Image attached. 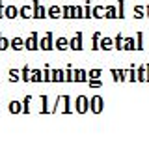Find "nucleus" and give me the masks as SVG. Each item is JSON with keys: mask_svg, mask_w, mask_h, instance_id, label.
Wrapping results in <instances>:
<instances>
[{"mask_svg": "<svg viewBox=\"0 0 149 155\" xmlns=\"http://www.w3.org/2000/svg\"><path fill=\"white\" fill-rule=\"evenodd\" d=\"M67 105H69V97H60V99H58V103H56L54 112H60V110H67V112H69Z\"/></svg>", "mask_w": 149, "mask_h": 155, "instance_id": "1", "label": "nucleus"}, {"mask_svg": "<svg viewBox=\"0 0 149 155\" xmlns=\"http://www.w3.org/2000/svg\"><path fill=\"white\" fill-rule=\"evenodd\" d=\"M39 47H41V49L50 51V49H52V34H47L43 39H41V41H39Z\"/></svg>", "mask_w": 149, "mask_h": 155, "instance_id": "2", "label": "nucleus"}, {"mask_svg": "<svg viewBox=\"0 0 149 155\" xmlns=\"http://www.w3.org/2000/svg\"><path fill=\"white\" fill-rule=\"evenodd\" d=\"M24 45L28 47V49H32V51H36L39 45H37V34H32L26 41H24Z\"/></svg>", "mask_w": 149, "mask_h": 155, "instance_id": "3", "label": "nucleus"}, {"mask_svg": "<svg viewBox=\"0 0 149 155\" xmlns=\"http://www.w3.org/2000/svg\"><path fill=\"white\" fill-rule=\"evenodd\" d=\"M69 45H71V49H77V51H80V49H82V34H80V32H78V34L71 39Z\"/></svg>", "mask_w": 149, "mask_h": 155, "instance_id": "4", "label": "nucleus"}, {"mask_svg": "<svg viewBox=\"0 0 149 155\" xmlns=\"http://www.w3.org/2000/svg\"><path fill=\"white\" fill-rule=\"evenodd\" d=\"M19 13H21V12H19L15 6H8V8H6V12H4V15H6L8 19H15Z\"/></svg>", "mask_w": 149, "mask_h": 155, "instance_id": "5", "label": "nucleus"}, {"mask_svg": "<svg viewBox=\"0 0 149 155\" xmlns=\"http://www.w3.org/2000/svg\"><path fill=\"white\" fill-rule=\"evenodd\" d=\"M77 108H78V112H86V110H88V99L86 97H78Z\"/></svg>", "mask_w": 149, "mask_h": 155, "instance_id": "6", "label": "nucleus"}, {"mask_svg": "<svg viewBox=\"0 0 149 155\" xmlns=\"http://www.w3.org/2000/svg\"><path fill=\"white\" fill-rule=\"evenodd\" d=\"M23 19H28V17H34V9H32L30 6H23L21 8V13H19Z\"/></svg>", "mask_w": 149, "mask_h": 155, "instance_id": "7", "label": "nucleus"}, {"mask_svg": "<svg viewBox=\"0 0 149 155\" xmlns=\"http://www.w3.org/2000/svg\"><path fill=\"white\" fill-rule=\"evenodd\" d=\"M91 107L95 112H101V108H103V97H93L91 99Z\"/></svg>", "mask_w": 149, "mask_h": 155, "instance_id": "8", "label": "nucleus"}, {"mask_svg": "<svg viewBox=\"0 0 149 155\" xmlns=\"http://www.w3.org/2000/svg\"><path fill=\"white\" fill-rule=\"evenodd\" d=\"M34 8H36V9H37V12H34V17H37V19H43V17H45V15H49V13H47V12H45V8H41V6H39V4H37V2H36V4H34Z\"/></svg>", "mask_w": 149, "mask_h": 155, "instance_id": "9", "label": "nucleus"}, {"mask_svg": "<svg viewBox=\"0 0 149 155\" xmlns=\"http://www.w3.org/2000/svg\"><path fill=\"white\" fill-rule=\"evenodd\" d=\"M47 13H49V17H54L56 19V17H62V9L58 6H52V8H49Z\"/></svg>", "mask_w": 149, "mask_h": 155, "instance_id": "10", "label": "nucleus"}, {"mask_svg": "<svg viewBox=\"0 0 149 155\" xmlns=\"http://www.w3.org/2000/svg\"><path fill=\"white\" fill-rule=\"evenodd\" d=\"M52 81H54V82H63V81H65V77H63V71L60 69H56L54 73H52Z\"/></svg>", "mask_w": 149, "mask_h": 155, "instance_id": "11", "label": "nucleus"}, {"mask_svg": "<svg viewBox=\"0 0 149 155\" xmlns=\"http://www.w3.org/2000/svg\"><path fill=\"white\" fill-rule=\"evenodd\" d=\"M9 112H11V114H19L21 112V103L19 101H11V103H9Z\"/></svg>", "mask_w": 149, "mask_h": 155, "instance_id": "12", "label": "nucleus"}, {"mask_svg": "<svg viewBox=\"0 0 149 155\" xmlns=\"http://www.w3.org/2000/svg\"><path fill=\"white\" fill-rule=\"evenodd\" d=\"M67 39L65 38H60V39H56V49H60V51H65L67 49Z\"/></svg>", "mask_w": 149, "mask_h": 155, "instance_id": "13", "label": "nucleus"}, {"mask_svg": "<svg viewBox=\"0 0 149 155\" xmlns=\"http://www.w3.org/2000/svg\"><path fill=\"white\" fill-rule=\"evenodd\" d=\"M11 47H13L15 51H21V49H23V47H24V41H23V39H21V38H15V39L11 41Z\"/></svg>", "mask_w": 149, "mask_h": 155, "instance_id": "14", "label": "nucleus"}, {"mask_svg": "<svg viewBox=\"0 0 149 155\" xmlns=\"http://www.w3.org/2000/svg\"><path fill=\"white\" fill-rule=\"evenodd\" d=\"M101 49H104V51H110V49H112L110 38H103V39H101Z\"/></svg>", "mask_w": 149, "mask_h": 155, "instance_id": "15", "label": "nucleus"}, {"mask_svg": "<svg viewBox=\"0 0 149 155\" xmlns=\"http://www.w3.org/2000/svg\"><path fill=\"white\" fill-rule=\"evenodd\" d=\"M71 17H84V13H82V8H78V6L71 8Z\"/></svg>", "mask_w": 149, "mask_h": 155, "instance_id": "16", "label": "nucleus"}, {"mask_svg": "<svg viewBox=\"0 0 149 155\" xmlns=\"http://www.w3.org/2000/svg\"><path fill=\"white\" fill-rule=\"evenodd\" d=\"M74 81H78V82H84V81H88V77H86V73H84L82 69H78V73L74 75Z\"/></svg>", "mask_w": 149, "mask_h": 155, "instance_id": "17", "label": "nucleus"}, {"mask_svg": "<svg viewBox=\"0 0 149 155\" xmlns=\"http://www.w3.org/2000/svg\"><path fill=\"white\" fill-rule=\"evenodd\" d=\"M104 8H101V6H97V8H93V12H91V15L93 17H104V12H103Z\"/></svg>", "mask_w": 149, "mask_h": 155, "instance_id": "18", "label": "nucleus"}, {"mask_svg": "<svg viewBox=\"0 0 149 155\" xmlns=\"http://www.w3.org/2000/svg\"><path fill=\"white\" fill-rule=\"evenodd\" d=\"M9 45H11V43H9L6 38H2V36H0V51H6Z\"/></svg>", "mask_w": 149, "mask_h": 155, "instance_id": "19", "label": "nucleus"}, {"mask_svg": "<svg viewBox=\"0 0 149 155\" xmlns=\"http://www.w3.org/2000/svg\"><path fill=\"white\" fill-rule=\"evenodd\" d=\"M123 49H127V51L134 49V39H132V38H127V43L123 45Z\"/></svg>", "mask_w": 149, "mask_h": 155, "instance_id": "20", "label": "nucleus"}, {"mask_svg": "<svg viewBox=\"0 0 149 155\" xmlns=\"http://www.w3.org/2000/svg\"><path fill=\"white\" fill-rule=\"evenodd\" d=\"M106 9H108V12L104 13V17H116V12H114V8H112V6H108Z\"/></svg>", "mask_w": 149, "mask_h": 155, "instance_id": "21", "label": "nucleus"}, {"mask_svg": "<svg viewBox=\"0 0 149 155\" xmlns=\"http://www.w3.org/2000/svg\"><path fill=\"white\" fill-rule=\"evenodd\" d=\"M23 73H24L23 81H24V82H28V81H30V69H28V68H24V69H23Z\"/></svg>", "mask_w": 149, "mask_h": 155, "instance_id": "22", "label": "nucleus"}, {"mask_svg": "<svg viewBox=\"0 0 149 155\" xmlns=\"http://www.w3.org/2000/svg\"><path fill=\"white\" fill-rule=\"evenodd\" d=\"M97 77H101V71H99V69L90 71V79H97Z\"/></svg>", "mask_w": 149, "mask_h": 155, "instance_id": "23", "label": "nucleus"}, {"mask_svg": "<svg viewBox=\"0 0 149 155\" xmlns=\"http://www.w3.org/2000/svg\"><path fill=\"white\" fill-rule=\"evenodd\" d=\"M142 9H144L142 6H136V13H134V15H136L138 19H140V17H144V12H142Z\"/></svg>", "mask_w": 149, "mask_h": 155, "instance_id": "24", "label": "nucleus"}, {"mask_svg": "<svg viewBox=\"0 0 149 155\" xmlns=\"http://www.w3.org/2000/svg\"><path fill=\"white\" fill-rule=\"evenodd\" d=\"M123 38L121 36H118V38H116V47H118V49H123V41H121Z\"/></svg>", "mask_w": 149, "mask_h": 155, "instance_id": "25", "label": "nucleus"}, {"mask_svg": "<svg viewBox=\"0 0 149 155\" xmlns=\"http://www.w3.org/2000/svg\"><path fill=\"white\" fill-rule=\"evenodd\" d=\"M101 84H103L101 81H91V79H90V86H93V88H99Z\"/></svg>", "mask_w": 149, "mask_h": 155, "instance_id": "26", "label": "nucleus"}, {"mask_svg": "<svg viewBox=\"0 0 149 155\" xmlns=\"http://www.w3.org/2000/svg\"><path fill=\"white\" fill-rule=\"evenodd\" d=\"M84 17H91V8H90V4L86 6V12H84Z\"/></svg>", "mask_w": 149, "mask_h": 155, "instance_id": "27", "label": "nucleus"}, {"mask_svg": "<svg viewBox=\"0 0 149 155\" xmlns=\"http://www.w3.org/2000/svg\"><path fill=\"white\" fill-rule=\"evenodd\" d=\"M65 81H69V82H73V81H74V77H73L71 69H67V79H65Z\"/></svg>", "mask_w": 149, "mask_h": 155, "instance_id": "28", "label": "nucleus"}, {"mask_svg": "<svg viewBox=\"0 0 149 155\" xmlns=\"http://www.w3.org/2000/svg\"><path fill=\"white\" fill-rule=\"evenodd\" d=\"M4 9H6V8H4V4L0 2V17H6V15H4Z\"/></svg>", "mask_w": 149, "mask_h": 155, "instance_id": "29", "label": "nucleus"}, {"mask_svg": "<svg viewBox=\"0 0 149 155\" xmlns=\"http://www.w3.org/2000/svg\"><path fill=\"white\" fill-rule=\"evenodd\" d=\"M145 9H147V15H149V4H147V8H145Z\"/></svg>", "mask_w": 149, "mask_h": 155, "instance_id": "30", "label": "nucleus"}]
</instances>
